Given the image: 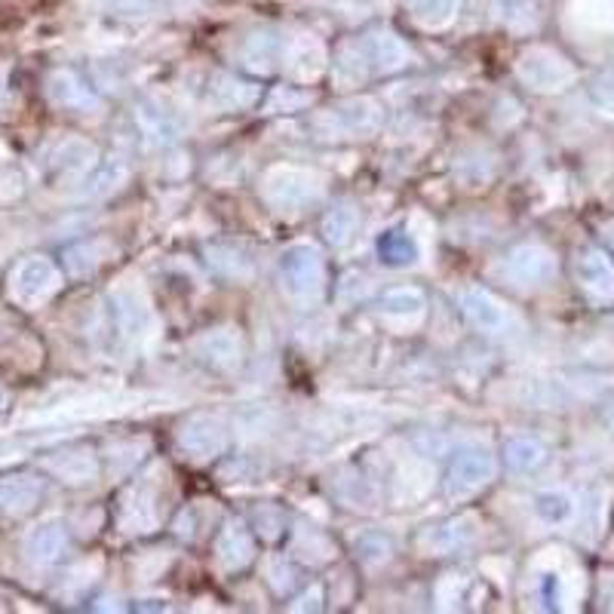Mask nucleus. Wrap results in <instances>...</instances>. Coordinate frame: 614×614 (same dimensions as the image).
I'll use <instances>...</instances> for the list:
<instances>
[{"instance_id":"obj_1","label":"nucleus","mask_w":614,"mask_h":614,"mask_svg":"<svg viewBox=\"0 0 614 614\" xmlns=\"http://www.w3.org/2000/svg\"><path fill=\"white\" fill-rule=\"evenodd\" d=\"M381 105L369 96L338 101L326 111L311 117L308 129L314 132L320 142H351V139H369L381 129Z\"/></svg>"},{"instance_id":"obj_2","label":"nucleus","mask_w":614,"mask_h":614,"mask_svg":"<svg viewBox=\"0 0 614 614\" xmlns=\"http://www.w3.org/2000/svg\"><path fill=\"white\" fill-rule=\"evenodd\" d=\"M283 295L299 308H314L326 292V261L314 244H292L280 256Z\"/></svg>"},{"instance_id":"obj_3","label":"nucleus","mask_w":614,"mask_h":614,"mask_svg":"<svg viewBox=\"0 0 614 614\" xmlns=\"http://www.w3.org/2000/svg\"><path fill=\"white\" fill-rule=\"evenodd\" d=\"M323 197V179L301 166H273L261 179V201L273 213H301Z\"/></svg>"},{"instance_id":"obj_4","label":"nucleus","mask_w":614,"mask_h":614,"mask_svg":"<svg viewBox=\"0 0 614 614\" xmlns=\"http://www.w3.org/2000/svg\"><path fill=\"white\" fill-rule=\"evenodd\" d=\"M62 289V271L53 258L29 256L10 271V295L22 308H41Z\"/></svg>"},{"instance_id":"obj_5","label":"nucleus","mask_w":614,"mask_h":614,"mask_svg":"<svg viewBox=\"0 0 614 614\" xmlns=\"http://www.w3.org/2000/svg\"><path fill=\"white\" fill-rule=\"evenodd\" d=\"M516 74L535 93H559L574 80V68L569 58L550 46H531L516 62Z\"/></svg>"},{"instance_id":"obj_6","label":"nucleus","mask_w":614,"mask_h":614,"mask_svg":"<svg viewBox=\"0 0 614 614\" xmlns=\"http://www.w3.org/2000/svg\"><path fill=\"white\" fill-rule=\"evenodd\" d=\"M500 273L519 289H538L553 283V277L559 273L557 256L541 244H523L516 246L510 256L504 258Z\"/></svg>"},{"instance_id":"obj_7","label":"nucleus","mask_w":614,"mask_h":614,"mask_svg":"<svg viewBox=\"0 0 614 614\" xmlns=\"http://www.w3.org/2000/svg\"><path fill=\"white\" fill-rule=\"evenodd\" d=\"M457 308L461 314L471 320L473 328L486 332V335H514L519 332V320L514 316V311L498 301L492 292L480 287H467L457 292Z\"/></svg>"},{"instance_id":"obj_8","label":"nucleus","mask_w":614,"mask_h":614,"mask_svg":"<svg viewBox=\"0 0 614 614\" xmlns=\"http://www.w3.org/2000/svg\"><path fill=\"white\" fill-rule=\"evenodd\" d=\"M495 455L488 452L486 445H464L455 457H452V467L445 476V492L452 498H467L473 492H480L483 486H488L495 480Z\"/></svg>"},{"instance_id":"obj_9","label":"nucleus","mask_w":614,"mask_h":614,"mask_svg":"<svg viewBox=\"0 0 614 614\" xmlns=\"http://www.w3.org/2000/svg\"><path fill=\"white\" fill-rule=\"evenodd\" d=\"M175 440L191 461H213V457L225 455L228 449V428L218 414L197 412L182 421Z\"/></svg>"},{"instance_id":"obj_10","label":"nucleus","mask_w":614,"mask_h":614,"mask_svg":"<svg viewBox=\"0 0 614 614\" xmlns=\"http://www.w3.org/2000/svg\"><path fill=\"white\" fill-rule=\"evenodd\" d=\"M111 311H115L117 328L127 335V338H142L154 326V311L142 295V289L120 283L117 289H111Z\"/></svg>"},{"instance_id":"obj_11","label":"nucleus","mask_w":614,"mask_h":614,"mask_svg":"<svg viewBox=\"0 0 614 614\" xmlns=\"http://www.w3.org/2000/svg\"><path fill=\"white\" fill-rule=\"evenodd\" d=\"M194 354L213 369L234 371L244 366V338L234 326L209 328L194 342Z\"/></svg>"},{"instance_id":"obj_12","label":"nucleus","mask_w":614,"mask_h":614,"mask_svg":"<svg viewBox=\"0 0 614 614\" xmlns=\"http://www.w3.org/2000/svg\"><path fill=\"white\" fill-rule=\"evenodd\" d=\"M328 53L320 37L314 34H299L283 46V65L287 74L295 84H311L320 74L326 72Z\"/></svg>"},{"instance_id":"obj_13","label":"nucleus","mask_w":614,"mask_h":614,"mask_svg":"<svg viewBox=\"0 0 614 614\" xmlns=\"http://www.w3.org/2000/svg\"><path fill=\"white\" fill-rule=\"evenodd\" d=\"M359 53L366 58L369 72L375 74H397L409 65V46L394 34V31H369L363 41H359Z\"/></svg>"},{"instance_id":"obj_14","label":"nucleus","mask_w":614,"mask_h":614,"mask_svg":"<svg viewBox=\"0 0 614 614\" xmlns=\"http://www.w3.org/2000/svg\"><path fill=\"white\" fill-rule=\"evenodd\" d=\"M574 277H578L581 289L590 292L593 299H614V261L608 252H602L596 246L578 252V258H574Z\"/></svg>"},{"instance_id":"obj_15","label":"nucleus","mask_w":614,"mask_h":614,"mask_svg":"<svg viewBox=\"0 0 614 614\" xmlns=\"http://www.w3.org/2000/svg\"><path fill=\"white\" fill-rule=\"evenodd\" d=\"M65 550H68V526L56 516L37 523L25 538V557L31 565H41V569L56 565L58 559L65 557Z\"/></svg>"},{"instance_id":"obj_16","label":"nucleus","mask_w":614,"mask_h":614,"mask_svg":"<svg viewBox=\"0 0 614 614\" xmlns=\"http://www.w3.org/2000/svg\"><path fill=\"white\" fill-rule=\"evenodd\" d=\"M46 93L58 108L77 111V115H96L101 111V99L74 72H53L46 80Z\"/></svg>"},{"instance_id":"obj_17","label":"nucleus","mask_w":614,"mask_h":614,"mask_svg":"<svg viewBox=\"0 0 614 614\" xmlns=\"http://www.w3.org/2000/svg\"><path fill=\"white\" fill-rule=\"evenodd\" d=\"M473 541H476V519L473 516H455V519H445L440 526H430L418 543L428 557H443V553H455V550Z\"/></svg>"},{"instance_id":"obj_18","label":"nucleus","mask_w":614,"mask_h":614,"mask_svg":"<svg viewBox=\"0 0 614 614\" xmlns=\"http://www.w3.org/2000/svg\"><path fill=\"white\" fill-rule=\"evenodd\" d=\"M43 486L41 476L34 473H10L0 480V510L7 516H25L41 504Z\"/></svg>"},{"instance_id":"obj_19","label":"nucleus","mask_w":614,"mask_h":614,"mask_svg":"<svg viewBox=\"0 0 614 614\" xmlns=\"http://www.w3.org/2000/svg\"><path fill=\"white\" fill-rule=\"evenodd\" d=\"M378 314L385 316L394 326H418L428 316V299L421 289L397 287L387 289L381 301H378Z\"/></svg>"},{"instance_id":"obj_20","label":"nucleus","mask_w":614,"mask_h":614,"mask_svg":"<svg viewBox=\"0 0 614 614\" xmlns=\"http://www.w3.org/2000/svg\"><path fill=\"white\" fill-rule=\"evenodd\" d=\"M209 105L218 111H246L258 101V86L249 80H240L237 74H213V80L206 86Z\"/></svg>"},{"instance_id":"obj_21","label":"nucleus","mask_w":614,"mask_h":614,"mask_svg":"<svg viewBox=\"0 0 614 614\" xmlns=\"http://www.w3.org/2000/svg\"><path fill=\"white\" fill-rule=\"evenodd\" d=\"M215 557L228 569V572H240L252 559H256V541L252 531L246 529L244 523H225V529L215 538Z\"/></svg>"},{"instance_id":"obj_22","label":"nucleus","mask_w":614,"mask_h":614,"mask_svg":"<svg viewBox=\"0 0 614 614\" xmlns=\"http://www.w3.org/2000/svg\"><path fill=\"white\" fill-rule=\"evenodd\" d=\"M129 179V166L120 158H105L96 160L89 170L80 175V187H77V197L84 201H99L115 194L117 187L123 185Z\"/></svg>"},{"instance_id":"obj_23","label":"nucleus","mask_w":614,"mask_h":614,"mask_svg":"<svg viewBox=\"0 0 614 614\" xmlns=\"http://www.w3.org/2000/svg\"><path fill=\"white\" fill-rule=\"evenodd\" d=\"M46 471L68 486H89L99 480V461L89 449H68L46 457Z\"/></svg>"},{"instance_id":"obj_24","label":"nucleus","mask_w":614,"mask_h":614,"mask_svg":"<svg viewBox=\"0 0 614 614\" xmlns=\"http://www.w3.org/2000/svg\"><path fill=\"white\" fill-rule=\"evenodd\" d=\"M136 120L158 142H175V139H182V129H185V120L175 115L166 101L154 99V96H148L136 105Z\"/></svg>"},{"instance_id":"obj_25","label":"nucleus","mask_w":614,"mask_h":614,"mask_svg":"<svg viewBox=\"0 0 614 614\" xmlns=\"http://www.w3.org/2000/svg\"><path fill=\"white\" fill-rule=\"evenodd\" d=\"M283 46L287 43L280 41L273 31H256V34H249L244 43V50H240V58H244V65L249 72L256 74H268L283 58Z\"/></svg>"},{"instance_id":"obj_26","label":"nucleus","mask_w":614,"mask_h":614,"mask_svg":"<svg viewBox=\"0 0 614 614\" xmlns=\"http://www.w3.org/2000/svg\"><path fill=\"white\" fill-rule=\"evenodd\" d=\"M120 526L129 535H144V531L158 529V507H154V498L144 488H136V492H129L123 498Z\"/></svg>"},{"instance_id":"obj_27","label":"nucleus","mask_w":614,"mask_h":614,"mask_svg":"<svg viewBox=\"0 0 614 614\" xmlns=\"http://www.w3.org/2000/svg\"><path fill=\"white\" fill-rule=\"evenodd\" d=\"M378 258H381V265L387 268H409L414 265L418 258H421V246L414 240L412 234H406V230H385L381 237H378Z\"/></svg>"},{"instance_id":"obj_28","label":"nucleus","mask_w":614,"mask_h":614,"mask_svg":"<svg viewBox=\"0 0 614 614\" xmlns=\"http://www.w3.org/2000/svg\"><path fill=\"white\" fill-rule=\"evenodd\" d=\"M535 514L547 526H565L578 514V500L565 488H543L535 495Z\"/></svg>"},{"instance_id":"obj_29","label":"nucleus","mask_w":614,"mask_h":614,"mask_svg":"<svg viewBox=\"0 0 614 614\" xmlns=\"http://www.w3.org/2000/svg\"><path fill=\"white\" fill-rule=\"evenodd\" d=\"M359 230V209L354 203H335L332 209L323 218V237H326L328 246L342 249L347 246Z\"/></svg>"},{"instance_id":"obj_30","label":"nucleus","mask_w":614,"mask_h":614,"mask_svg":"<svg viewBox=\"0 0 614 614\" xmlns=\"http://www.w3.org/2000/svg\"><path fill=\"white\" fill-rule=\"evenodd\" d=\"M547 445H541L531 437H510L504 443V461L514 473H535L547 464Z\"/></svg>"},{"instance_id":"obj_31","label":"nucleus","mask_w":614,"mask_h":614,"mask_svg":"<svg viewBox=\"0 0 614 614\" xmlns=\"http://www.w3.org/2000/svg\"><path fill=\"white\" fill-rule=\"evenodd\" d=\"M96 163V148L84 139H68V142H62L56 148V154H53V170L58 175H84L89 166Z\"/></svg>"},{"instance_id":"obj_32","label":"nucleus","mask_w":614,"mask_h":614,"mask_svg":"<svg viewBox=\"0 0 614 614\" xmlns=\"http://www.w3.org/2000/svg\"><path fill=\"white\" fill-rule=\"evenodd\" d=\"M209 265H213L218 273H225V277H237V280L252 277V268H256V261H252V256H249V249L234 244L209 246Z\"/></svg>"},{"instance_id":"obj_33","label":"nucleus","mask_w":614,"mask_h":614,"mask_svg":"<svg viewBox=\"0 0 614 614\" xmlns=\"http://www.w3.org/2000/svg\"><path fill=\"white\" fill-rule=\"evenodd\" d=\"M332 492L344 507H354V510H371L375 507V488L357 471H344L338 480H332Z\"/></svg>"},{"instance_id":"obj_34","label":"nucleus","mask_w":614,"mask_h":614,"mask_svg":"<svg viewBox=\"0 0 614 614\" xmlns=\"http://www.w3.org/2000/svg\"><path fill=\"white\" fill-rule=\"evenodd\" d=\"M430 486H433V467L424 464V461H409L397 473V495H400V500L424 498Z\"/></svg>"},{"instance_id":"obj_35","label":"nucleus","mask_w":614,"mask_h":614,"mask_svg":"<svg viewBox=\"0 0 614 614\" xmlns=\"http://www.w3.org/2000/svg\"><path fill=\"white\" fill-rule=\"evenodd\" d=\"M409 3H412L414 22L433 31L452 25L461 10V0H409Z\"/></svg>"},{"instance_id":"obj_36","label":"nucleus","mask_w":614,"mask_h":614,"mask_svg":"<svg viewBox=\"0 0 614 614\" xmlns=\"http://www.w3.org/2000/svg\"><path fill=\"white\" fill-rule=\"evenodd\" d=\"M108 252H111V246L105 244V240L77 244L65 252V265H68V271H72L74 277H86V273H93L99 268L101 261L108 258Z\"/></svg>"},{"instance_id":"obj_37","label":"nucleus","mask_w":614,"mask_h":614,"mask_svg":"<svg viewBox=\"0 0 614 614\" xmlns=\"http://www.w3.org/2000/svg\"><path fill=\"white\" fill-rule=\"evenodd\" d=\"M366 74H369V65L359 53V43L357 46H344L335 58V80L342 86H357L359 80H366Z\"/></svg>"},{"instance_id":"obj_38","label":"nucleus","mask_w":614,"mask_h":614,"mask_svg":"<svg viewBox=\"0 0 614 614\" xmlns=\"http://www.w3.org/2000/svg\"><path fill=\"white\" fill-rule=\"evenodd\" d=\"M295 553L308 559V562L320 565V562L332 559V543L316 529H299V535H295Z\"/></svg>"},{"instance_id":"obj_39","label":"nucleus","mask_w":614,"mask_h":614,"mask_svg":"<svg viewBox=\"0 0 614 614\" xmlns=\"http://www.w3.org/2000/svg\"><path fill=\"white\" fill-rule=\"evenodd\" d=\"M304 105H311V96L299 89V86H277L268 101H265V111L277 115V111H301Z\"/></svg>"},{"instance_id":"obj_40","label":"nucleus","mask_w":614,"mask_h":614,"mask_svg":"<svg viewBox=\"0 0 614 614\" xmlns=\"http://www.w3.org/2000/svg\"><path fill=\"white\" fill-rule=\"evenodd\" d=\"M390 553H394V543H390V538H385V535L369 531V535H359L357 538V557L363 559L366 565H381V562L390 559Z\"/></svg>"},{"instance_id":"obj_41","label":"nucleus","mask_w":614,"mask_h":614,"mask_svg":"<svg viewBox=\"0 0 614 614\" xmlns=\"http://www.w3.org/2000/svg\"><path fill=\"white\" fill-rule=\"evenodd\" d=\"M268 574H271V584L277 593H287L289 586L295 584V569L289 565L287 559H273L271 569H268Z\"/></svg>"},{"instance_id":"obj_42","label":"nucleus","mask_w":614,"mask_h":614,"mask_svg":"<svg viewBox=\"0 0 614 614\" xmlns=\"http://www.w3.org/2000/svg\"><path fill=\"white\" fill-rule=\"evenodd\" d=\"M593 101L596 105H602V108H608V111H614V72L612 74H602L600 80L593 84Z\"/></svg>"},{"instance_id":"obj_43","label":"nucleus","mask_w":614,"mask_h":614,"mask_svg":"<svg viewBox=\"0 0 614 614\" xmlns=\"http://www.w3.org/2000/svg\"><path fill=\"white\" fill-rule=\"evenodd\" d=\"M538 590H541L543 605H547V608H557L559 605V574H541Z\"/></svg>"},{"instance_id":"obj_44","label":"nucleus","mask_w":614,"mask_h":614,"mask_svg":"<svg viewBox=\"0 0 614 614\" xmlns=\"http://www.w3.org/2000/svg\"><path fill=\"white\" fill-rule=\"evenodd\" d=\"M320 602H323V590L314 586V590H308V593L299 600V605H292V608H295V612H308V608H314L316 612V608H323Z\"/></svg>"},{"instance_id":"obj_45","label":"nucleus","mask_w":614,"mask_h":614,"mask_svg":"<svg viewBox=\"0 0 614 614\" xmlns=\"http://www.w3.org/2000/svg\"><path fill=\"white\" fill-rule=\"evenodd\" d=\"M7 406H10V397H7V390H3V387H0V412H3V409H7Z\"/></svg>"},{"instance_id":"obj_46","label":"nucleus","mask_w":614,"mask_h":614,"mask_svg":"<svg viewBox=\"0 0 614 614\" xmlns=\"http://www.w3.org/2000/svg\"><path fill=\"white\" fill-rule=\"evenodd\" d=\"M605 421H608V428L614 430V406H612V409H608V412H605Z\"/></svg>"},{"instance_id":"obj_47","label":"nucleus","mask_w":614,"mask_h":614,"mask_svg":"<svg viewBox=\"0 0 614 614\" xmlns=\"http://www.w3.org/2000/svg\"><path fill=\"white\" fill-rule=\"evenodd\" d=\"M7 99V84H3V77H0V105Z\"/></svg>"},{"instance_id":"obj_48","label":"nucleus","mask_w":614,"mask_h":614,"mask_svg":"<svg viewBox=\"0 0 614 614\" xmlns=\"http://www.w3.org/2000/svg\"><path fill=\"white\" fill-rule=\"evenodd\" d=\"M608 244L614 246V225H612V228H608Z\"/></svg>"}]
</instances>
